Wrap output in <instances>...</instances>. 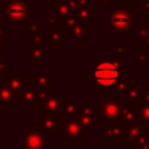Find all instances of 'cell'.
<instances>
[{
    "instance_id": "cell-30",
    "label": "cell",
    "mask_w": 149,
    "mask_h": 149,
    "mask_svg": "<svg viewBox=\"0 0 149 149\" xmlns=\"http://www.w3.org/2000/svg\"><path fill=\"white\" fill-rule=\"evenodd\" d=\"M114 49H115V52H114V58L116 59H124V55H126V51H124V47H126V43L123 41H115L113 43Z\"/></svg>"
},
{
    "instance_id": "cell-8",
    "label": "cell",
    "mask_w": 149,
    "mask_h": 149,
    "mask_svg": "<svg viewBox=\"0 0 149 149\" xmlns=\"http://www.w3.org/2000/svg\"><path fill=\"white\" fill-rule=\"evenodd\" d=\"M17 141L22 144V149H46L47 137L43 136L37 130L24 131L22 135L17 137Z\"/></svg>"
},
{
    "instance_id": "cell-19",
    "label": "cell",
    "mask_w": 149,
    "mask_h": 149,
    "mask_svg": "<svg viewBox=\"0 0 149 149\" xmlns=\"http://www.w3.org/2000/svg\"><path fill=\"white\" fill-rule=\"evenodd\" d=\"M132 79L130 76L127 77H119L118 80H116L115 85L113 86V94L114 95H118V97H120V94H126L127 92L130 90V88H131L132 85Z\"/></svg>"
},
{
    "instance_id": "cell-43",
    "label": "cell",
    "mask_w": 149,
    "mask_h": 149,
    "mask_svg": "<svg viewBox=\"0 0 149 149\" xmlns=\"http://www.w3.org/2000/svg\"><path fill=\"white\" fill-rule=\"evenodd\" d=\"M85 149H93V148H85Z\"/></svg>"
},
{
    "instance_id": "cell-1",
    "label": "cell",
    "mask_w": 149,
    "mask_h": 149,
    "mask_svg": "<svg viewBox=\"0 0 149 149\" xmlns=\"http://www.w3.org/2000/svg\"><path fill=\"white\" fill-rule=\"evenodd\" d=\"M136 22L137 13L123 7H118L107 15V26L114 36H131L132 25Z\"/></svg>"
},
{
    "instance_id": "cell-26",
    "label": "cell",
    "mask_w": 149,
    "mask_h": 149,
    "mask_svg": "<svg viewBox=\"0 0 149 149\" xmlns=\"http://www.w3.org/2000/svg\"><path fill=\"white\" fill-rule=\"evenodd\" d=\"M43 43H47V37L42 34V31L31 36L30 41V49H37V47H43Z\"/></svg>"
},
{
    "instance_id": "cell-46",
    "label": "cell",
    "mask_w": 149,
    "mask_h": 149,
    "mask_svg": "<svg viewBox=\"0 0 149 149\" xmlns=\"http://www.w3.org/2000/svg\"><path fill=\"white\" fill-rule=\"evenodd\" d=\"M1 85H3V84H0V86H1Z\"/></svg>"
},
{
    "instance_id": "cell-7",
    "label": "cell",
    "mask_w": 149,
    "mask_h": 149,
    "mask_svg": "<svg viewBox=\"0 0 149 149\" xmlns=\"http://www.w3.org/2000/svg\"><path fill=\"white\" fill-rule=\"evenodd\" d=\"M79 105H80V110L76 120L80 123L82 130H86V131L95 130V126H97L95 115H94L95 103L93 101H79Z\"/></svg>"
},
{
    "instance_id": "cell-18",
    "label": "cell",
    "mask_w": 149,
    "mask_h": 149,
    "mask_svg": "<svg viewBox=\"0 0 149 149\" xmlns=\"http://www.w3.org/2000/svg\"><path fill=\"white\" fill-rule=\"evenodd\" d=\"M49 58V49L47 47H37V49H30V64L31 65H39L43 60Z\"/></svg>"
},
{
    "instance_id": "cell-21",
    "label": "cell",
    "mask_w": 149,
    "mask_h": 149,
    "mask_svg": "<svg viewBox=\"0 0 149 149\" xmlns=\"http://www.w3.org/2000/svg\"><path fill=\"white\" fill-rule=\"evenodd\" d=\"M16 101H17V95L3 84L1 86H0V105H4V106L9 107Z\"/></svg>"
},
{
    "instance_id": "cell-16",
    "label": "cell",
    "mask_w": 149,
    "mask_h": 149,
    "mask_svg": "<svg viewBox=\"0 0 149 149\" xmlns=\"http://www.w3.org/2000/svg\"><path fill=\"white\" fill-rule=\"evenodd\" d=\"M72 15L80 22L90 25V24L95 22V5L92 4V3H86V4L77 8Z\"/></svg>"
},
{
    "instance_id": "cell-29",
    "label": "cell",
    "mask_w": 149,
    "mask_h": 149,
    "mask_svg": "<svg viewBox=\"0 0 149 149\" xmlns=\"http://www.w3.org/2000/svg\"><path fill=\"white\" fill-rule=\"evenodd\" d=\"M149 33V24L148 22H141L136 25V37L140 41H144L145 37Z\"/></svg>"
},
{
    "instance_id": "cell-41",
    "label": "cell",
    "mask_w": 149,
    "mask_h": 149,
    "mask_svg": "<svg viewBox=\"0 0 149 149\" xmlns=\"http://www.w3.org/2000/svg\"><path fill=\"white\" fill-rule=\"evenodd\" d=\"M5 130H7V126H5V124H1V123H0V132H1V131H5Z\"/></svg>"
},
{
    "instance_id": "cell-4",
    "label": "cell",
    "mask_w": 149,
    "mask_h": 149,
    "mask_svg": "<svg viewBox=\"0 0 149 149\" xmlns=\"http://www.w3.org/2000/svg\"><path fill=\"white\" fill-rule=\"evenodd\" d=\"M65 95L60 93V90L54 89L50 97L42 103L41 111L42 116H56L64 120V109H65Z\"/></svg>"
},
{
    "instance_id": "cell-40",
    "label": "cell",
    "mask_w": 149,
    "mask_h": 149,
    "mask_svg": "<svg viewBox=\"0 0 149 149\" xmlns=\"http://www.w3.org/2000/svg\"><path fill=\"white\" fill-rule=\"evenodd\" d=\"M143 42H144V45L148 47V52H149V33H148V36L145 37V39H144V41H143Z\"/></svg>"
},
{
    "instance_id": "cell-10",
    "label": "cell",
    "mask_w": 149,
    "mask_h": 149,
    "mask_svg": "<svg viewBox=\"0 0 149 149\" xmlns=\"http://www.w3.org/2000/svg\"><path fill=\"white\" fill-rule=\"evenodd\" d=\"M17 105L20 107H34L37 106V90L34 84V77H26L24 89L17 95Z\"/></svg>"
},
{
    "instance_id": "cell-36",
    "label": "cell",
    "mask_w": 149,
    "mask_h": 149,
    "mask_svg": "<svg viewBox=\"0 0 149 149\" xmlns=\"http://www.w3.org/2000/svg\"><path fill=\"white\" fill-rule=\"evenodd\" d=\"M7 54L5 52H1L0 51V64H7Z\"/></svg>"
},
{
    "instance_id": "cell-12",
    "label": "cell",
    "mask_w": 149,
    "mask_h": 149,
    "mask_svg": "<svg viewBox=\"0 0 149 149\" xmlns=\"http://www.w3.org/2000/svg\"><path fill=\"white\" fill-rule=\"evenodd\" d=\"M46 37H47V45H49V47L58 49L60 46V43L65 41L68 34L62 24H49L47 25Z\"/></svg>"
},
{
    "instance_id": "cell-14",
    "label": "cell",
    "mask_w": 149,
    "mask_h": 149,
    "mask_svg": "<svg viewBox=\"0 0 149 149\" xmlns=\"http://www.w3.org/2000/svg\"><path fill=\"white\" fill-rule=\"evenodd\" d=\"M139 107L140 103H132L123 101L120 110V122L124 123L126 126L134 124L139 122Z\"/></svg>"
},
{
    "instance_id": "cell-22",
    "label": "cell",
    "mask_w": 149,
    "mask_h": 149,
    "mask_svg": "<svg viewBox=\"0 0 149 149\" xmlns=\"http://www.w3.org/2000/svg\"><path fill=\"white\" fill-rule=\"evenodd\" d=\"M54 12L62 18V21L72 15V10L70 9L65 0H54Z\"/></svg>"
},
{
    "instance_id": "cell-45",
    "label": "cell",
    "mask_w": 149,
    "mask_h": 149,
    "mask_svg": "<svg viewBox=\"0 0 149 149\" xmlns=\"http://www.w3.org/2000/svg\"><path fill=\"white\" fill-rule=\"evenodd\" d=\"M147 149H149V145H148V148H147Z\"/></svg>"
},
{
    "instance_id": "cell-37",
    "label": "cell",
    "mask_w": 149,
    "mask_h": 149,
    "mask_svg": "<svg viewBox=\"0 0 149 149\" xmlns=\"http://www.w3.org/2000/svg\"><path fill=\"white\" fill-rule=\"evenodd\" d=\"M143 10L144 12H149V0H145L144 4H143Z\"/></svg>"
},
{
    "instance_id": "cell-20",
    "label": "cell",
    "mask_w": 149,
    "mask_h": 149,
    "mask_svg": "<svg viewBox=\"0 0 149 149\" xmlns=\"http://www.w3.org/2000/svg\"><path fill=\"white\" fill-rule=\"evenodd\" d=\"M89 33H90L89 25H88V24H84V22H79L76 28L68 34V37H70L73 42H76V41H81V39H84L85 37L89 36Z\"/></svg>"
},
{
    "instance_id": "cell-47",
    "label": "cell",
    "mask_w": 149,
    "mask_h": 149,
    "mask_svg": "<svg viewBox=\"0 0 149 149\" xmlns=\"http://www.w3.org/2000/svg\"><path fill=\"white\" fill-rule=\"evenodd\" d=\"M0 13H1V10H0Z\"/></svg>"
},
{
    "instance_id": "cell-23",
    "label": "cell",
    "mask_w": 149,
    "mask_h": 149,
    "mask_svg": "<svg viewBox=\"0 0 149 149\" xmlns=\"http://www.w3.org/2000/svg\"><path fill=\"white\" fill-rule=\"evenodd\" d=\"M39 31H42L41 25L38 24L36 17H29L24 22V34L25 36H34V34L39 33Z\"/></svg>"
},
{
    "instance_id": "cell-32",
    "label": "cell",
    "mask_w": 149,
    "mask_h": 149,
    "mask_svg": "<svg viewBox=\"0 0 149 149\" xmlns=\"http://www.w3.org/2000/svg\"><path fill=\"white\" fill-rule=\"evenodd\" d=\"M47 18H49V24H62V18H60L54 10L47 12Z\"/></svg>"
},
{
    "instance_id": "cell-38",
    "label": "cell",
    "mask_w": 149,
    "mask_h": 149,
    "mask_svg": "<svg viewBox=\"0 0 149 149\" xmlns=\"http://www.w3.org/2000/svg\"><path fill=\"white\" fill-rule=\"evenodd\" d=\"M128 149H145V148H143L141 145H139L137 143H134V144H131V147H130Z\"/></svg>"
},
{
    "instance_id": "cell-15",
    "label": "cell",
    "mask_w": 149,
    "mask_h": 149,
    "mask_svg": "<svg viewBox=\"0 0 149 149\" xmlns=\"http://www.w3.org/2000/svg\"><path fill=\"white\" fill-rule=\"evenodd\" d=\"M26 82V76L22 71H13L12 73L8 76V79L5 80L4 85L9 90H12L16 95H18L21 93V90L24 89Z\"/></svg>"
},
{
    "instance_id": "cell-28",
    "label": "cell",
    "mask_w": 149,
    "mask_h": 149,
    "mask_svg": "<svg viewBox=\"0 0 149 149\" xmlns=\"http://www.w3.org/2000/svg\"><path fill=\"white\" fill-rule=\"evenodd\" d=\"M80 21L77 20L76 17H74L73 15H71V16H68L67 18H64V20L62 21V25L64 26V29H65V31H67V34H70L71 31L73 30L74 28L77 26V24H79Z\"/></svg>"
},
{
    "instance_id": "cell-11",
    "label": "cell",
    "mask_w": 149,
    "mask_h": 149,
    "mask_svg": "<svg viewBox=\"0 0 149 149\" xmlns=\"http://www.w3.org/2000/svg\"><path fill=\"white\" fill-rule=\"evenodd\" d=\"M62 122V119L56 118V116H41L36 120V130L41 132L43 136L51 137L54 132L60 130Z\"/></svg>"
},
{
    "instance_id": "cell-27",
    "label": "cell",
    "mask_w": 149,
    "mask_h": 149,
    "mask_svg": "<svg viewBox=\"0 0 149 149\" xmlns=\"http://www.w3.org/2000/svg\"><path fill=\"white\" fill-rule=\"evenodd\" d=\"M139 120L141 122L145 127H149V105L140 103V107H139Z\"/></svg>"
},
{
    "instance_id": "cell-42",
    "label": "cell",
    "mask_w": 149,
    "mask_h": 149,
    "mask_svg": "<svg viewBox=\"0 0 149 149\" xmlns=\"http://www.w3.org/2000/svg\"><path fill=\"white\" fill-rule=\"evenodd\" d=\"M88 1H89V3H92V4H94V5H95V1H97V0H88ZM95 7H97V5H95Z\"/></svg>"
},
{
    "instance_id": "cell-2",
    "label": "cell",
    "mask_w": 149,
    "mask_h": 149,
    "mask_svg": "<svg viewBox=\"0 0 149 149\" xmlns=\"http://www.w3.org/2000/svg\"><path fill=\"white\" fill-rule=\"evenodd\" d=\"M94 71L89 73L90 77H94L95 86L100 89H113L116 80L119 79V70L113 60L98 59L94 63Z\"/></svg>"
},
{
    "instance_id": "cell-17",
    "label": "cell",
    "mask_w": 149,
    "mask_h": 149,
    "mask_svg": "<svg viewBox=\"0 0 149 149\" xmlns=\"http://www.w3.org/2000/svg\"><path fill=\"white\" fill-rule=\"evenodd\" d=\"M36 89H54V79L46 71H38L34 74Z\"/></svg>"
},
{
    "instance_id": "cell-9",
    "label": "cell",
    "mask_w": 149,
    "mask_h": 149,
    "mask_svg": "<svg viewBox=\"0 0 149 149\" xmlns=\"http://www.w3.org/2000/svg\"><path fill=\"white\" fill-rule=\"evenodd\" d=\"M124 130L126 124L120 120L101 124V135L106 137L107 143H124Z\"/></svg>"
},
{
    "instance_id": "cell-5",
    "label": "cell",
    "mask_w": 149,
    "mask_h": 149,
    "mask_svg": "<svg viewBox=\"0 0 149 149\" xmlns=\"http://www.w3.org/2000/svg\"><path fill=\"white\" fill-rule=\"evenodd\" d=\"M30 1L29 0H10L7 3L5 16L7 21L12 24H22L29 18Z\"/></svg>"
},
{
    "instance_id": "cell-31",
    "label": "cell",
    "mask_w": 149,
    "mask_h": 149,
    "mask_svg": "<svg viewBox=\"0 0 149 149\" xmlns=\"http://www.w3.org/2000/svg\"><path fill=\"white\" fill-rule=\"evenodd\" d=\"M13 72L12 65L9 64H0V84H4L10 73Z\"/></svg>"
},
{
    "instance_id": "cell-34",
    "label": "cell",
    "mask_w": 149,
    "mask_h": 149,
    "mask_svg": "<svg viewBox=\"0 0 149 149\" xmlns=\"http://www.w3.org/2000/svg\"><path fill=\"white\" fill-rule=\"evenodd\" d=\"M141 103L149 105V89H143L141 90Z\"/></svg>"
},
{
    "instance_id": "cell-44",
    "label": "cell",
    "mask_w": 149,
    "mask_h": 149,
    "mask_svg": "<svg viewBox=\"0 0 149 149\" xmlns=\"http://www.w3.org/2000/svg\"><path fill=\"white\" fill-rule=\"evenodd\" d=\"M5 1H7V3H8V1H10V0H5Z\"/></svg>"
},
{
    "instance_id": "cell-6",
    "label": "cell",
    "mask_w": 149,
    "mask_h": 149,
    "mask_svg": "<svg viewBox=\"0 0 149 149\" xmlns=\"http://www.w3.org/2000/svg\"><path fill=\"white\" fill-rule=\"evenodd\" d=\"M59 134L65 141L71 143V144L82 143L84 140V130L76 119L65 118L60 124Z\"/></svg>"
},
{
    "instance_id": "cell-39",
    "label": "cell",
    "mask_w": 149,
    "mask_h": 149,
    "mask_svg": "<svg viewBox=\"0 0 149 149\" xmlns=\"http://www.w3.org/2000/svg\"><path fill=\"white\" fill-rule=\"evenodd\" d=\"M74 1L79 4V7H81V5H84V4H86V3H89L88 0H74Z\"/></svg>"
},
{
    "instance_id": "cell-3",
    "label": "cell",
    "mask_w": 149,
    "mask_h": 149,
    "mask_svg": "<svg viewBox=\"0 0 149 149\" xmlns=\"http://www.w3.org/2000/svg\"><path fill=\"white\" fill-rule=\"evenodd\" d=\"M123 101L118 95L110 94L106 97V100L101 103V106H95L94 115L97 124L103 123H114V122L120 120V110Z\"/></svg>"
},
{
    "instance_id": "cell-33",
    "label": "cell",
    "mask_w": 149,
    "mask_h": 149,
    "mask_svg": "<svg viewBox=\"0 0 149 149\" xmlns=\"http://www.w3.org/2000/svg\"><path fill=\"white\" fill-rule=\"evenodd\" d=\"M136 62L140 63V64L148 65L149 64V52H140V54H137Z\"/></svg>"
},
{
    "instance_id": "cell-25",
    "label": "cell",
    "mask_w": 149,
    "mask_h": 149,
    "mask_svg": "<svg viewBox=\"0 0 149 149\" xmlns=\"http://www.w3.org/2000/svg\"><path fill=\"white\" fill-rule=\"evenodd\" d=\"M79 110H80L79 101H67L64 109V119L65 118L76 119L77 115H79Z\"/></svg>"
},
{
    "instance_id": "cell-24",
    "label": "cell",
    "mask_w": 149,
    "mask_h": 149,
    "mask_svg": "<svg viewBox=\"0 0 149 149\" xmlns=\"http://www.w3.org/2000/svg\"><path fill=\"white\" fill-rule=\"evenodd\" d=\"M124 101L126 102H132V103H141V89H139L135 82H132L130 90L126 93Z\"/></svg>"
},
{
    "instance_id": "cell-48",
    "label": "cell",
    "mask_w": 149,
    "mask_h": 149,
    "mask_svg": "<svg viewBox=\"0 0 149 149\" xmlns=\"http://www.w3.org/2000/svg\"><path fill=\"white\" fill-rule=\"evenodd\" d=\"M148 130H149V127H148Z\"/></svg>"
},
{
    "instance_id": "cell-13",
    "label": "cell",
    "mask_w": 149,
    "mask_h": 149,
    "mask_svg": "<svg viewBox=\"0 0 149 149\" xmlns=\"http://www.w3.org/2000/svg\"><path fill=\"white\" fill-rule=\"evenodd\" d=\"M148 136H149L148 127H145L140 120L134 124L126 126V130H124V143L134 144V143H137L139 140Z\"/></svg>"
},
{
    "instance_id": "cell-35",
    "label": "cell",
    "mask_w": 149,
    "mask_h": 149,
    "mask_svg": "<svg viewBox=\"0 0 149 149\" xmlns=\"http://www.w3.org/2000/svg\"><path fill=\"white\" fill-rule=\"evenodd\" d=\"M95 5H103V7H114V0H97Z\"/></svg>"
}]
</instances>
